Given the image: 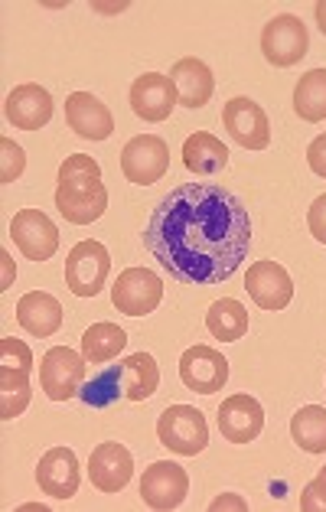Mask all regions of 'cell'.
Returning a JSON list of instances; mask_svg holds the SVG:
<instances>
[{"label":"cell","mask_w":326,"mask_h":512,"mask_svg":"<svg viewBox=\"0 0 326 512\" xmlns=\"http://www.w3.org/2000/svg\"><path fill=\"white\" fill-rule=\"evenodd\" d=\"M89 477L98 493H121L134 477V457L124 444L105 441L89 457Z\"/></svg>","instance_id":"9a60e30c"},{"label":"cell","mask_w":326,"mask_h":512,"mask_svg":"<svg viewBox=\"0 0 326 512\" xmlns=\"http://www.w3.org/2000/svg\"><path fill=\"white\" fill-rule=\"evenodd\" d=\"M212 509H245V503L238 496H219L212 499Z\"/></svg>","instance_id":"e575fe53"},{"label":"cell","mask_w":326,"mask_h":512,"mask_svg":"<svg viewBox=\"0 0 326 512\" xmlns=\"http://www.w3.org/2000/svg\"><path fill=\"white\" fill-rule=\"evenodd\" d=\"M183 167L196 173V177H219L229 167V147H225L216 134L196 131L186 137L183 144Z\"/></svg>","instance_id":"44dd1931"},{"label":"cell","mask_w":326,"mask_h":512,"mask_svg":"<svg viewBox=\"0 0 326 512\" xmlns=\"http://www.w3.org/2000/svg\"><path fill=\"white\" fill-rule=\"evenodd\" d=\"M56 209L62 212V219L72 226H92L95 219L105 216L108 209V190L105 183L95 190H56Z\"/></svg>","instance_id":"7402d4cb"},{"label":"cell","mask_w":326,"mask_h":512,"mask_svg":"<svg viewBox=\"0 0 326 512\" xmlns=\"http://www.w3.org/2000/svg\"><path fill=\"white\" fill-rule=\"evenodd\" d=\"M163 301V281L150 268H128L111 284V304L124 317H147Z\"/></svg>","instance_id":"8992f818"},{"label":"cell","mask_w":326,"mask_h":512,"mask_svg":"<svg viewBox=\"0 0 326 512\" xmlns=\"http://www.w3.org/2000/svg\"><path fill=\"white\" fill-rule=\"evenodd\" d=\"M121 362H124V395H128V402H147L160 385L157 359L150 353H134Z\"/></svg>","instance_id":"d4e9b609"},{"label":"cell","mask_w":326,"mask_h":512,"mask_svg":"<svg viewBox=\"0 0 326 512\" xmlns=\"http://www.w3.org/2000/svg\"><path fill=\"white\" fill-rule=\"evenodd\" d=\"M170 170V147L157 134H137L121 151V173L137 186H150L163 180Z\"/></svg>","instance_id":"52a82bcc"},{"label":"cell","mask_w":326,"mask_h":512,"mask_svg":"<svg viewBox=\"0 0 326 512\" xmlns=\"http://www.w3.org/2000/svg\"><path fill=\"white\" fill-rule=\"evenodd\" d=\"M180 105L177 98V89H173L170 76H163V72H144V76H137L131 82V111L141 121H167L170 111Z\"/></svg>","instance_id":"4fadbf2b"},{"label":"cell","mask_w":326,"mask_h":512,"mask_svg":"<svg viewBox=\"0 0 326 512\" xmlns=\"http://www.w3.org/2000/svg\"><path fill=\"white\" fill-rule=\"evenodd\" d=\"M30 398H33L30 369L0 362V418H4V421L20 418L23 411H27Z\"/></svg>","instance_id":"cb8c5ba5"},{"label":"cell","mask_w":326,"mask_h":512,"mask_svg":"<svg viewBox=\"0 0 326 512\" xmlns=\"http://www.w3.org/2000/svg\"><path fill=\"white\" fill-rule=\"evenodd\" d=\"M66 121L85 141H108L115 131V118H111L108 105L92 92H72L66 98Z\"/></svg>","instance_id":"ac0fdd59"},{"label":"cell","mask_w":326,"mask_h":512,"mask_svg":"<svg viewBox=\"0 0 326 512\" xmlns=\"http://www.w3.org/2000/svg\"><path fill=\"white\" fill-rule=\"evenodd\" d=\"M245 291L261 310H271V314L294 301V281L278 261H255L245 274Z\"/></svg>","instance_id":"7c38bea8"},{"label":"cell","mask_w":326,"mask_h":512,"mask_svg":"<svg viewBox=\"0 0 326 512\" xmlns=\"http://www.w3.org/2000/svg\"><path fill=\"white\" fill-rule=\"evenodd\" d=\"M300 509L307 512H326V467L313 477V483H307V490L300 493Z\"/></svg>","instance_id":"1f68e13d"},{"label":"cell","mask_w":326,"mask_h":512,"mask_svg":"<svg viewBox=\"0 0 326 512\" xmlns=\"http://www.w3.org/2000/svg\"><path fill=\"white\" fill-rule=\"evenodd\" d=\"M85 356H79L69 346H53L49 353L40 359V385L46 398L53 402H69V398H79L82 382L89 379L85 372Z\"/></svg>","instance_id":"277c9868"},{"label":"cell","mask_w":326,"mask_h":512,"mask_svg":"<svg viewBox=\"0 0 326 512\" xmlns=\"http://www.w3.org/2000/svg\"><path fill=\"white\" fill-rule=\"evenodd\" d=\"M4 115L20 131H40L49 124V118H53V95L36 82L17 85V89L7 95Z\"/></svg>","instance_id":"2e32d148"},{"label":"cell","mask_w":326,"mask_h":512,"mask_svg":"<svg viewBox=\"0 0 326 512\" xmlns=\"http://www.w3.org/2000/svg\"><path fill=\"white\" fill-rule=\"evenodd\" d=\"M0 151H4V160H0V183L20 180L23 170H27V154H23V147L10 141V137H0Z\"/></svg>","instance_id":"4dcf8cb0"},{"label":"cell","mask_w":326,"mask_h":512,"mask_svg":"<svg viewBox=\"0 0 326 512\" xmlns=\"http://www.w3.org/2000/svg\"><path fill=\"white\" fill-rule=\"evenodd\" d=\"M0 258H4V281H0V291H7V287H10V281L17 278V268L10 265V255H7V252H0Z\"/></svg>","instance_id":"d590c367"},{"label":"cell","mask_w":326,"mask_h":512,"mask_svg":"<svg viewBox=\"0 0 326 512\" xmlns=\"http://www.w3.org/2000/svg\"><path fill=\"white\" fill-rule=\"evenodd\" d=\"M170 82H173V89H177L180 105L190 111L203 108L212 98V92H216V79H212L209 66L196 56L180 59L177 66L170 69Z\"/></svg>","instance_id":"d6986e66"},{"label":"cell","mask_w":326,"mask_h":512,"mask_svg":"<svg viewBox=\"0 0 326 512\" xmlns=\"http://www.w3.org/2000/svg\"><path fill=\"white\" fill-rule=\"evenodd\" d=\"M310 49V33L304 27V20L294 14H281L265 23L261 30V53L278 69H291Z\"/></svg>","instance_id":"5b68a950"},{"label":"cell","mask_w":326,"mask_h":512,"mask_svg":"<svg viewBox=\"0 0 326 512\" xmlns=\"http://www.w3.org/2000/svg\"><path fill=\"white\" fill-rule=\"evenodd\" d=\"M206 327L219 343H235L248 333V310L238 301H232V297H222V301L209 307Z\"/></svg>","instance_id":"4316f807"},{"label":"cell","mask_w":326,"mask_h":512,"mask_svg":"<svg viewBox=\"0 0 326 512\" xmlns=\"http://www.w3.org/2000/svg\"><path fill=\"white\" fill-rule=\"evenodd\" d=\"M59 186L62 190H95L102 186V167L89 154H72L59 167Z\"/></svg>","instance_id":"f546056e"},{"label":"cell","mask_w":326,"mask_h":512,"mask_svg":"<svg viewBox=\"0 0 326 512\" xmlns=\"http://www.w3.org/2000/svg\"><path fill=\"white\" fill-rule=\"evenodd\" d=\"M157 437L167 451L180 457H196L209 444V424L193 405H170L157 421Z\"/></svg>","instance_id":"7a4b0ae2"},{"label":"cell","mask_w":326,"mask_h":512,"mask_svg":"<svg viewBox=\"0 0 326 512\" xmlns=\"http://www.w3.org/2000/svg\"><path fill=\"white\" fill-rule=\"evenodd\" d=\"M307 229L320 245H326V193L313 199V206L307 212Z\"/></svg>","instance_id":"d6a6232c"},{"label":"cell","mask_w":326,"mask_h":512,"mask_svg":"<svg viewBox=\"0 0 326 512\" xmlns=\"http://www.w3.org/2000/svg\"><path fill=\"white\" fill-rule=\"evenodd\" d=\"M313 17H317V27H320V33L326 36V0H320V4L313 7Z\"/></svg>","instance_id":"8d00e7d4"},{"label":"cell","mask_w":326,"mask_h":512,"mask_svg":"<svg viewBox=\"0 0 326 512\" xmlns=\"http://www.w3.org/2000/svg\"><path fill=\"white\" fill-rule=\"evenodd\" d=\"M79 398L89 408H108L124 395V362H105V366L92 369V376L82 382Z\"/></svg>","instance_id":"603a6c76"},{"label":"cell","mask_w":326,"mask_h":512,"mask_svg":"<svg viewBox=\"0 0 326 512\" xmlns=\"http://www.w3.org/2000/svg\"><path fill=\"white\" fill-rule=\"evenodd\" d=\"M144 245L170 278L199 287L222 284L248 258L252 219L222 183H183L157 203Z\"/></svg>","instance_id":"6da1fadb"},{"label":"cell","mask_w":326,"mask_h":512,"mask_svg":"<svg viewBox=\"0 0 326 512\" xmlns=\"http://www.w3.org/2000/svg\"><path fill=\"white\" fill-rule=\"evenodd\" d=\"M180 379L190 392L216 395L229 382V359L212 346H190L180 356Z\"/></svg>","instance_id":"30bf717a"},{"label":"cell","mask_w":326,"mask_h":512,"mask_svg":"<svg viewBox=\"0 0 326 512\" xmlns=\"http://www.w3.org/2000/svg\"><path fill=\"white\" fill-rule=\"evenodd\" d=\"M10 239L30 261H49L59 252V229L56 222L40 209H20L10 219Z\"/></svg>","instance_id":"ba28073f"},{"label":"cell","mask_w":326,"mask_h":512,"mask_svg":"<svg viewBox=\"0 0 326 512\" xmlns=\"http://www.w3.org/2000/svg\"><path fill=\"white\" fill-rule=\"evenodd\" d=\"M36 483L40 490L49 493L53 499H69L79 493L82 483V470H79V457H75L69 447H53L40 457V467H36Z\"/></svg>","instance_id":"e0dca14e"},{"label":"cell","mask_w":326,"mask_h":512,"mask_svg":"<svg viewBox=\"0 0 326 512\" xmlns=\"http://www.w3.org/2000/svg\"><path fill=\"white\" fill-rule=\"evenodd\" d=\"M294 111L310 124L326 121V69H310L307 76H300L294 89Z\"/></svg>","instance_id":"83f0119b"},{"label":"cell","mask_w":326,"mask_h":512,"mask_svg":"<svg viewBox=\"0 0 326 512\" xmlns=\"http://www.w3.org/2000/svg\"><path fill=\"white\" fill-rule=\"evenodd\" d=\"M186 493H190V477H186V470L180 464H173V460H157V464H150L141 477V499L150 506V509H177Z\"/></svg>","instance_id":"8fae6325"},{"label":"cell","mask_w":326,"mask_h":512,"mask_svg":"<svg viewBox=\"0 0 326 512\" xmlns=\"http://www.w3.org/2000/svg\"><path fill=\"white\" fill-rule=\"evenodd\" d=\"M17 323L30 336H40V340L56 336L62 327V304L46 291H30V294H23L17 304Z\"/></svg>","instance_id":"ffe728a7"},{"label":"cell","mask_w":326,"mask_h":512,"mask_svg":"<svg viewBox=\"0 0 326 512\" xmlns=\"http://www.w3.org/2000/svg\"><path fill=\"white\" fill-rule=\"evenodd\" d=\"M291 437L300 451L307 454H326V408L304 405L291 418Z\"/></svg>","instance_id":"f1b7e54d"},{"label":"cell","mask_w":326,"mask_h":512,"mask_svg":"<svg viewBox=\"0 0 326 512\" xmlns=\"http://www.w3.org/2000/svg\"><path fill=\"white\" fill-rule=\"evenodd\" d=\"M111 274V255L102 242L85 239L66 258V287L75 297H98Z\"/></svg>","instance_id":"3957f363"},{"label":"cell","mask_w":326,"mask_h":512,"mask_svg":"<svg viewBox=\"0 0 326 512\" xmlns=\"http://www.w3.org/2000/svg\"><path fill=\"white\" fill-rule=\"evenodd\" d=\"M124 346H128V333H124L118 323H92V327L82 333V356L95 362V366L111 362Z\"/></svg>","instance_id":"484cf974"},{"label":"cell","mask_w":326,"mask_h":512,"mask_svg":"<svg viewBox=\"0 0 326 512\" xmlns=\"http://www.w3.org/2000/svg\"><path fill=\"white\" fill-rule=\"evenodd\" d=\"M219 431L232 444H252L265 431V408L252 395H232L219 405Z\"/></svg>","instance_id":"5bb4252c"},{"label":"cell","mask_w":326,"mask_h":512,"mask_svg":"<svg viewBox=\"0 0 326 512\" xmlns=\"http://www.w3.org/2000/svg\"><path fill=\"white\" fill-rule=\"evenodd\" d=\"M307 164H310L313 173H317V177L326 180V134L313 137V141H310V147H307Z\"/></svg>","instance_id":"836d02e7"},{"label":"cell","mask_w":326,"mask_h":512,"mask_svg":"<svg viewBox=\"0 0 326 512\" xmlns=\"http://www.w3.org/2000/svg\"><path fill=\"white\" fill-rule=\"evenodd\" d=\"M222 124L232 134V141L245 151H265L271 144V121L265 108L252 98H232L222 108Z\"/></svg>","instance_id":"9c48e42d"}]
</instances>
